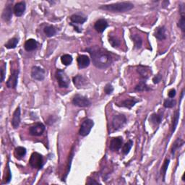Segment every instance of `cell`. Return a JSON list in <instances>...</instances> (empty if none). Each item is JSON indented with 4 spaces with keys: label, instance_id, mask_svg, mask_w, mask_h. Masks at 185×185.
I'll use <instances>...</instances> for the list:
<instances>
[{
    "label": "cell",
    "instance_id": "6da1fadb",
    "mask_svg": "<svg viewBox=\"0 0 185 185\" xmlns=\"http://www.w3.org/2000/svg\"><path fill=\"white\" fill-rule=\"evenodd\" d=\"M90 54L93 64L98 68L104 69L108 67L112 62L110 54L100 48H91L88 49Z\"/></svg>",
    "mask_w": 185,
    "mask_h": 185
},
{
    "label": "cell",
    "instance_id": "7a4b0ae2",
    "mask_svg": "<svg viewBox=\"0 0 185 185\" xmlns=\"http://www.w3.org/2000/svg\"><path fill=\"white\" fill-rule=\"evenodd\" d=\"M134 4L130 2H121L117 3L102 5L99 9L112 12H125L133 9Z\"/></svg>",
    "mask_w": 185,
    "mask_h": 185
},
{
    "label": "cell",
    "instance_id": "3957f363",
    "mask_svg": "<svg viewBox=\"0 0 185 185\" xmlns=\"http://www.w3.org/2000/svg\"><path fill=\"white\" fill-rule=\"evenodd\" d=\"M29 164L32 168L40 170V169L43 168V156L40 153L34 152V153H32L31 156H30Z\"/></svg>",
    "mask_w": 185,
    "mask_h": 185
},
{
    "label": "cell",
    "instance_id": "277c9868",
    "mask_svg": "<svg viewBox=\"0 0 185 185\" xmlns=\"http://www.w3.org/2000/svg\"><path fill=\"white\" fill-rule=\"evenodd\" d=\"M56 77L59 86L62 88H67L69 85V79L65 72L62 69H58L56 73Z\"/></svg>",
    "mask_w": 185,
    "mask_h": 185
},
{
    "label": "cell",
    "instance_id": "5b68a950",
    "mask_svg": "<svg viewBox=\"0 0 185 185\" xmlns=\"http://www.w3.org/2000/svg\"><path fill=\"white\" fill-rule=\"evenodd\" d=\"M93 125H94V122H93L92 119H87L85 121H82L79 130L80 135L82 137H86L88 135L89 133H90L91 131V130H92Z\"/></svg>",
    "mask_w": 185,
    "mask_h": 185
},
{
    "label": "cell",
    "instance_id": "8992f818",
    "mask_svg": "<svg viewBox=\"0 0 185 185\" xmlns=\"http://www.w3.org/2000/svg\"><path fill=\"white\" fill-rule=\"evenodd\" d=\"M73 104L79 107H88L91 105V102L88 98L81 95H75L73 99Z\"/></svg>",
    "mask_w": 185,
    "mask_h": 185
},
{
    "label": "cell",
    "instance_id": "52a82bcc",
    "mask_svg": "<svg viewBox=\"0 0 185 185\" xmlns=\"http://www.w3.org/2000/svg\"><path fill=\"white\" fill-rule=\"evenodd\" d=\"M126 123H127V118L123 114L115 115L112 119V127L114 130H118L122 128Z\"/></svg>",
    "mask_w": 185,
    "mask_h": 185
},
{
    "label": "cell",
    "instance_id": "ba28073f",
    "mask_svg": "<svg viewBox=\"0 0 185 185\" xmlns=\"http://www.w3.org/2000/svg\"><path fill=\"white\" fill-rule=\"evenodd\" d=\"M18 75H19V70L18 69H12L11 70V75L10 77L8 78L7 81L6 82L7 87L9 88L15 89L17 85V80H18Z\"/></svg>",
    "mask_w": 185,
    "mask_h": 185
},
{
    "label": "cell",
    "instance_id": "9c48e42d",
    "mask_svg": "<svg viewBox=\"0 0 185 185\" xmlns=\"http://www.w3.org/2000/svg\"><path fill=\"white\" fill-rule=\"evenodd\" d=\"M45 129L46 127L43 124L37 122L30 127L29 132L33 136H41L44 132Z\"/></svg>",
    "mask_w": 185,
    "mask_h": 185
},
{
    "label": "cell",
    "instance_id": "30bf717a",
    "mask_svg": "<svg viewBox=\"0 0 185 185\" xmlns=\"http://www.w3.org/2000/svg\"><path fill=\"white\" fill-rule=\"evenodd\" d=\"M31 77L33 79L41 81L45 78V70L41 67H33L31 69Z\"/></svg>",
    "mask_w": 185,
    "mask_h": 185
},
{
    "label": "cell",
    "instance_id": "8fae6325",
    "mask_svg": "<svg viewBox=\"0 0 185 185\" xmlns=\"http://www.w3.org/2000/svg\"><path fill=\"white\" fill-rule=\"evenodd\" d=\"M123 144V139L121 137H117L113 138L111 140L109 148L113 152H117L119 151Z\"/></svg>",
    "mask_w": 185,
    "mask_h": 185
},
{
    "label": "cell",
    "instance_id": "7c38bea8",
    "mask_svg": "<svg viewBox=\"0 0 185 185\" xmlns=\"http://www.w3.org/2000/svg\"><path fill=\"white\" fill-rule=\"evenodd\" d=\"M73 81L76 88L78 89L87 86V84H88V82L86 77H85L84 76L80 75H76L75 77H74Z\"/></svg>",
    "mask_w": 185,
    "mask_h": 185
},
{
    "label": "cell",
    "instance_id": "4fadbf2b",
    "mask_svg": "<svg viewBox=\"0 0 185 185\" xmlns=\"http://www.w3.org/2000/svg\"><path fill=\"white\" fill-rule=\"evenodd\" d=\"M26 9V4L25 2H17V4H15L14 6V8H13V10H14L15 15H16L17 17H20L24 14Z\"/></svg>",
    "mask_w": 185,
    "mask_h": 185
},
{
    "label": "cell",
    "instance_id": "5bb4252c",
    "mask_svg": "<svg viewBox=\"0 0 185 185\" xmlns=\"http://www.w3.org/2000/svg\"><path fill=\"white\" fill-rule=\"evenodd\" d=\"M77 61L78 67H79L80 69L86 68L87 67L89 66V64H90V58H89L87 55H84V54L78 56Z\"/></svg>",
    "mask_w": 185,
    "mask_h": 185
},
{
    "label": "cell",
    "instance_id": "9a60e30c",
    "mask_svg": "<svg viewBox=\"0 0 185 185\" xmlns=\"http://www.w3.org/2000/svg\"><path fill=\"white\" fill-rule=\"evenodd\" d=\"M20 106H18V107L15 109V112L13 113V116L12 119V125L15 129H17L20 126Z\"/></svg>",
    "mask_w": 185,
    "mask_h": 185
},
{
    "label": "cell",
    "instance_id": "2e32d148",
    "mask_svg": "<svg viewBox=\"0 0 185 185\" xmlns=\"http://www.w3.org/2000/svg\"><path fill=\"white\" fill-rule=\"evenodd\" d=\"M14 12V10H12V5L11 4H8L4 7L3 12H2V17L5 22L10 21V20L12 17V13Z\"/></svg>",
    "mask_w": 185,
    "mask_h": 185
},
{
    "label": "cell",
    "instance_id": "e0dca14e",
    "mask_svg": "<svg viewBox=\"0 0 185 185\" xmlns=\"http://www.w3.org/2000/svg\"><path fill=\"white\" fill-rule=\"evenodd\" d=\"M108 26L107 21L105 19H99L95 23L94 28L99 33H103Z\"/></svg>",
    "mask_w": 185,
    "mask_h": 185
},
{
    "label": "cell",
    "instance_id": "ac0fdd59",
    "mask_svg": "<svg viewBox=\"0 0 185 185\" xmlns=\"http://www.w3.org/2000/svg\"><path fill=\"white\" fill-rule=\"evenodd\" d=\"M166 28H165V26L158 27L157 29L156 30L155 33H154V36L160 41L164 40V39H166Z\"/></svg>",
    "mask_w": 185,
    "mask_h": 185
},
{
    "label": "cell",
    "instance_id": "d6986e66",
    "mask_svg": "<svg viewBox=\"0 0 185 185\" xmlns=\"http://www.w3.org/2000/svg\"><path fill=\"white\" fill-rule=\"evenodd\" d=\"M37 46H38V43H37V41L35 40V39L30 38L25 41V45H24V47H25V49L27 51H33V50L36 49Z\"/></svg>",
    "mask_w": 185,
    "mask_h": 185
},
{
    "label": "cell",
    "instance_id": "ffe728a7",
    "mask_svg": "<svg viewBox=\"0 0 185 185\" xmlns=\"http://www.w3.org/2000/svg\"><path fill=\"white\" fill-rule=\"evenodd\" d=\"M138 101V100L135 99V98H130V99H127L125 100V101H121V105L119 106H123V107H126L127 108H132Z\"/></svg>",
    "mask_w": 185,
    "mask_h": 185
},
{
    "label": "cell",
    "instance_id": "44dd1931",
    "mask_svg": "<svg viewBox=\"0 0 185 185\" xmlns=\"http://www.w3.org/2000/svg\"><path fill=\"white\" fill-rule=\"evenodd\" d=\"M70 20L72 23L80 24V25H82V24H83L87 20V17H82L79 15H73L70 17Z\"/></svg>",
    "mask_w": 185,
    "mask_h": 185
},
{
    "label": "cell",
    "instance_id": "7402d4cb",
    "mask_svg": "<svg viewBox=\"0 0 185 185\" xmlns=\"http://www.w3.org/2000/svg\"><path fill=\"white\" fill-rule=\"evenodd\" d=\"M134 90L137 91H148L151 90V88L146 84L145 80H143L137 85L135 88H134Z\"/></svg>",
    "mask_w": 185,
    "mask_h": 185
},
{
    "label": "cell",
    "instance_id": "603a6c76",
    "mask_svg": "<svg viewBox=\"0 0 185 185\" xmlns=\"http://www.w3.org/2000/svg\"><path fill=\"white\" fill-rule=\"evenodd\" d=\"M26 154V149L23 147H17L15 150V156L17 159H21Z\"/></svg>",
    "mask_w": 185,
    "mask_h": 185
},
{
    "label": "cell",
    "instance_id": "cb8c5ba5",
    "mask_svg": "<svg viewBox=\"0 0 185 185\" xmlns=\"http://www.w3.org/2000/svg\"><path fill=\"white\" fill-rule=\"evenodd\" d=\"M184 144V141L183 140H182L181 138H177V140H175V142L174 143L173 146L171 148V153H172L173 155H174L176 151L179 149V148H181Z\"/></svg>",
    "mask_w": 185,
    "mask_h": 185
},
{
    "label": "cell",
    "instance_id": "d4e9b609",
    "mask_svg": "<svg viewBox=\"0 0 185 185\" xmlns=\"http://www.w3.org/2000/svg\"><path fill=\"white\" fill-rule=\"evenodd\" d=\"M44 33L47 37H52L55 36L56 33H57V30L54 26L48 25L44 28Z\"/></svg>",
    "mask_w": 185,
    "mask_h": 185
},
{
    "label": "cell",
    "instance_id": "484cf974",
    "mask_svg": "<svg viewBox=\"0 0 185 185\" xmlns=\"http://www.w3.org/2000/svg\"><path fill=\"white\" fill-rule=\"evenodd\" d=\"M132 38L134 43L137 49H140L143 44V39L141 38L140 35L138 34H134L132 36Z\"/></svg>",
    "mask_w": 185,
    "mask_h": 185
},
{
    "label": "cell",
    "instance_id": "4316f807",
    "mask_svg": "<svg viewBox=\"0 0 185 185\" xmlns=\"http://www.w3.org/2000/svg\"><path fill=\"white\" fill-rule=\"evenodd\" d=\"M17 43H18V39L16 38H12L10 39V40L4 44V46H5L7 49H15V48H16Z\"/></svg>",
    "mask_w": 185,
    "mask_h": 185
},
{
    "label": "cell",
    "instance_id": "83f0119b",
    "mask_svg": "<svg viewBox=\"0 0 185 185\" xmlns=\"http://www.w3.org/2000/svg\"><path fill=\"white\" fill-rule=\"evenodd\" d=\"M138 72L140 75L141 77L143 78V80H144L148 78L149 73H148V69H146V67L143 66H140L138 69Z\"/></svg>",
    "mask_w": 185,
    "mask_h": 185
},
{
    "label": "cell",
    "instance_id": "f1b7e54d",
    "mask_svg": "<svg viewBox=\"0 0 185 185\" xmlns=\"http://www.w3.org/2000/svg\"><path fill=\"white\" fill-rule=\"evenodd\" d=\"M161 119L162 117L161 116H160L159 114H153L150 117L149 120H150V122L151 124H153V125H159L161 123Z\"/></svg>",
    "mask_w": 185,
    "mask_h": 185
},
{
    "label": "cell",
    "instance_id": "f546056e",
    "mask_svg": "<svg viewBox=\"0 0 185 185\" xmlns=\"http://www.w3.org/2000/svg\"><path fill=\"white\" fill-rule=\"evenodd\" d=\"M108 41H109L110 44L114 48L119 46L121 43L120 40L117 36H114L112 35H109V36H108Z\"/></svg>",
    "mask_w": 185,
    "mask_h": 185
},
{
    "label": "cell",
    "instance_id": "4dcf8cb0",
    "mask_svg": "<svg viewBox=\"0 0 185 185\" xmlns=\"http://www.w3.org/2000/svg\"><path fill=\"white\" fill-rule=\"evenodd\" d=\"M61 62L65 66H68V65L71 64V63L73 62V57L69 54H64L61 57Z\"/></svg>",
    "mask_w": 185,
    "mask_h": 185
},
{
    "label": "cell",
    "instance_id": "1f68e13d",
    "mask_svg": "<svg viewBox=\"0 0 185 185\" xmlns=\"http://www.w3.org/2000/svg\"><path fill=\"white\" fill-rule=\"evenodd\" d=\"M132 145H133V142L132 140H129L127 143H126L125 145H123L122 148V153L125 155H127L130 153V151L131 150Z\"/></svg>",
    "mask_w": 185,
    "mask_h": 185
},
{
    "label": "cell",
    "instance_id": "d6a6232c",
    "mask_svg": "<svg viewBox=\"0 0 185 185\" xmlns=\"http://www.w3.org/2000/svg\"><path fill=\"white\" fill-rule=\"evenodd\" d=\"M179 111H177L175 112L174 116V120H173V125H172V130H171V132H173L175 131L176 127L178 125V121H179Z\"/></svg>",
    "mask_w": 185,
    "mask_h": 185
},
{
    "label": "cell",
    "instance_id": "836d02e7",
    "mask_svg": "<svg viewBox=\"0 0 185 185\" xmlns=\"http://www.w3.org/2000/svg\"><path fill=\"white\" fill-rule=\"evenodd\" d=\"M176 104V101L172 99H168L165 100L164 103V106L166 108H173Z\"/></svg>",
    "mask_w": 185,
    "mask_h": 185
},
{
    "label": "cell",
    "instance_id": "e575fe53",
    "mask_svg": "<svg viewBox=\"0 0 185 185\" xmlns=\"http://www.w3.org/2000/svg\"><path fill=\"white\" fill-rule=\"evenodd\" d=\"M169 162H170V160L167 158V159L165 160L164 164H163V166H162L161 171H162V173H163V178H164V181H165V177H166V171H167V169H168V167H169Z\"/></svg>",
    "mask_w": 185,
    "mask_h": 185
},
{
    "label": "cell",
    "instance_id": "d590c367",
    "mask_svg": "<svg viewBox=\"0 0 185 185\" xmlns=\"http://www.w3.org/2000/svg\"><path fill=\"white\" fill-rule=\"evenodd\" d=\"M7 177L5 178V179H4V183L8 184L9 182H10V180L12 179V173H11L9 162L7 163Z\"/></svg>",
    "mask_w": 185,
    "mask_h": 185
},
{
    "label": "cell",
    "instance_id": "8d00e7d4",
    "mask_svg": "<svg viewBox=\"0 0 185 185\" xmlns=\"http://www.w3.org/2000/svg\"><path fill=\"white\" fill-rule=\"evenodd\" d=\"M178 26L180 28V29L182 30V31L184 33L185 31V17L184 15H181V18H180L179 21V24Z\"/></svg>",
    "mask_w": 185,
    "mask_h": 185
},
{
    "label": "cell",
    "instance_id": "74e56055",
    "mask_svg": "<svg viewBox=\"0 0 185 185\" xmlns=\"http://www.w3.org/2000/svg\"><path fill=\"white\" fill-rule=\"evenodd\" d=\"M113 91H114V88H113V86L111 84H107L105 86V88H104V92L107 95L112 94Z\"/></svg>",
    "mask_w": 185,
    "mask_h": 185
},
{
    "label": "cell",
    "instance_id": "f35d334b",
    "mask_svg": "<svg viewBox=\"0 0 185 185\" xmlns=\"http://www.w3.org/2000/svg\"><path fill=\"white\" fill-rule=\"evenodd\" d=\"M161 80H162V75L159 73L157 75H156L155 77L153 78V82L154 84H158L161 81Z\"/></svg>",
    "mask_w": 185,
    "mask_h": 185
},
{
    "label": "cell",
    "instance_id": "ab89813d",
    "mask_svg": "<svg viewBox=\"0 0 185 185\" xmlns=\"http://www.w3.org/2000/svg\"><path fill=\"white\" fill-rule=\"evenodd\" d=\"M168 95L169 97L170 98V99H173V98L175 97L176 95V90L175 89H171L169 91V93H168Z\"/></svg>",
    "mask_w": 185,
    "mask_h": 185
},
{
    "label": "cell",
    "instance_id": "60d3db41",
    "mask_svg": "<svg viewBox=\"0 0 185 185\" xmlns=\"http://www.w3.org/2000/svg\"><path fill=\"white\" fill-rule=\"evenodd\" d=\"M1 82H2L4 80V69L3 68L1 69Z\"/></svg>",
    "mask_w": 185,
    "mask_h": 185
},
{
    "label": "cell",
    "instance_id": "b9f144b4",
    "mask_svg": "<svg viewBox=\"0 0 185 185\" xmlns=\"http://www.w3.org/2000/svg\"><path fill=\"white\" fill-rule=\"evenodd\" d=\"M88 184H99V182H95V181H94V180H92L91 179V181L90 182H88Z\"/></svg>",
    "mask_w": 185,
    "mask_h": 185
},
{
    "label": "cell",
    "instance_id": "7bdbcfd3",
    "mask_svg": "<svg viewBox=\"0 0 185 185\" xmlns=\"http://www.w3.org/2000/svg\"><path fill=\"white\" fill-rule=\"evenodd\" d=\"M182 181L185 182V179H184V174L183 175V177H182Z\"/></svg>",
    "mask_w": 185,
    "mask_h": 185
}]
</instances>
